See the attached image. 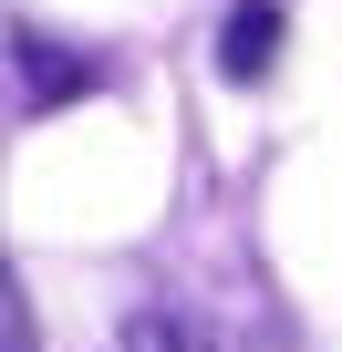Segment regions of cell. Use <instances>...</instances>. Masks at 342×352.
Returning a JSON list of instances; mask_svg holds the SVG:
<instances>
[{"label": "cell", "mask_w": 342, "mask_h": 352, "mask_svg": "<svg viewBox=\"0 0 342 352\" xmlns=\"http://www.w3.org/2000/svg\"><path fill=\"white\" fill-rule=\"evenodd\" d=\"M11 63H21V94H32L42 114L73 104V94H104V63H94V52H63V42H42V32H21Z\"/></svg>", "instance_id": "6da1fadb"}, {"label": "cell", "mask_w": 342, "mask_h": 352, "mask_svg": "<svg viewBox=\"0 0 342 352\" xmlns=\"http://www.w3.org/2000/svg\"><path fill=\"white\" fill-rule=\"evenodd\" d=\"M280 42H290L280 0H239V11L218 21V73H228V83H259V73L280 63Z\"/></svg>", "instance_id": "7a4b0ae2"}, {"label": "cell", "mask_w": 342, "mask_h": 352, "mask_svg": "<svg viewBox=\"0 0 342 352\" xmlns=\"http://www.w3.org/2000/svg\"><path fill=\"white\" fill-rule=\"evenodd\" d=\"M125 352H208V331L177 321V311H135L125 321Z\"/></svg>", "instance_id": "3957f363"}, {"label": "cell", "mask_w": 342, "mask_h": 352, "mask_svg": "<svg viewBox=\"0 0 342 352\" xmlns=\"http://www.w3.org/2000/svg\"><path fill=\"white\" fill-rule=\"evenodd\" d=\"M0 352H42V331H32V300H21L11 259H0Z\"/></svg>", "instance_id": "277c9868"}]
</instances>
